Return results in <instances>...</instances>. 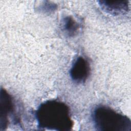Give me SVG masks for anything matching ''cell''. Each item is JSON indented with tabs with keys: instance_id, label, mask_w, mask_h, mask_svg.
<instances>
[{
	"instance_id": "cell-1",
	"label": "cell",
	"mask_w": 131,
	"mask_h": 131,
	"mask_svg": "<svg viewBox=\"0 0 131 131\" xmlns=\"http://www.w3.org/2000/svg\"><path fill=\"white\" fill-rule=\"evenodd\" d=\"M37 127L41 130H71L73 121L69 107L58 100H49L41 103L35 113Z\"/></svg>"
},
{
	"instance_id": "cell-2",
	"label": "cell",
	"mask_w": 131,
	"mask_h": 131,
	"mask_svg": "<svg viewBox=\"0 0 131 131\" xmlns=\"http://www.w3.org/2000/svg\"><path fill=\"white\" fill-rule=\"evenodd\" d=\"M94 126L100 131H130L131 121L125 115L108 106L99 105L92 112Z\"/></svg>"
},
{
	"instance_id": "cell-3",
	"label": "cell",
	"mask_w": 131,
	"mask_h": 131,
	"mask_svg": "<svg viewBox=\"0 0 131 131\" xmlns=\"http://www.w3.org/2000/svg\"><path fill=\"white\" fill-rule=\"evenodd\" d=\"M89 61L83 56H78L74 61L70 71V75L73 81L82 83L86 81L90 74Z\"/></svg>"
},
{
	"instance_id": "cell-4",
	"label": "cell",
	"mask_w": 131,
	"mask_h": 131,
	"mask_svg": "<svg viewBox=\"0 0 131 131\" xmlns=\"http://www.w3.org/2000/svg\"><path fill=\"white\" fill-rule=\"evenodd\" d=\"M1 130L5 129L8 124L9 117L14 110V104L11 96L4 89L1 90Z\"/></svg>"
},
{
	"instance_id": "cell-5",
	"label": "cell",
	"mask_w": 131,
	"mask_h": 131,
	"mask_svg": "<svg viewBox=\"0 0 131 131\" xmlns=\"http://www.w3.org/2000/svg\"><path fill=\"white\" fill-rule=\"evenodd\" d=\"M99 5L105 11L114 14H123L128 10V2L126 1H100Z\"/></svg>"
},
{
	"instance_id": "cell-6",
	"label": "cell",
	"mask_w": 131,
	"mask_h": 131,
	"mask_svg": "<svg viewBox=\"0 0 131 131\" xmlns=\"http://www.w3.org/2000/svg\"><path fill=\"white\" fill-rule=\"evenodd\" d=\"M62 28L68 36H73L77 33L79 25L72 16H67L62 20Z\"/></svg>"
}]
</instances>
